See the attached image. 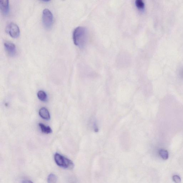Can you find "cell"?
<instances>
[{"mask_svg": "<svg viewBox=\"0 0 183 183\" xmlns=\"http://www.w3.org/2000/svg\"><path fill=\"white\" fill-rule=\"evenodd\" d=\"M87 29L83 27H78L74 29L73 34V39L75 45L82 48L85 45L87 41Z\"/></svg>", "mask_w": 183, "mask_h": 183, "instance_id": "6da1fadb", "label": "cell"}, {"mask_svg": "<svg viewBox=\"0 0 183 183\" xmlns=\"http://www.w3.org/2000/svg\"><path fill=\"white\" fill-rule=\"evenodd\" d=\"M54 160L56 164L61 167L67 169L74 168V164L72 161L59 153L54 154Z\"/></svg>", "mask_w": 183, "mask_h": 183, "instance_id": "7a4b0ae2", "label": "cell"}, {"mask_svg": "<svg viewBox=\"0 0 183 183\" xmlns=\"http://www.w3.org/2000/svg\"><path fill=\"white\" fill-rule=\"evenodd\" d=\"M43 25L46 29H51L53 23V16L52 13L47 9L43 10L42 13Z\"/></svg>", "mask_w": 183, "mask_h": 183, "instance_id": "3957f363", "label": "cell"}, {"mask_svg": "<svg viewBox=\"0 0 183 183\" xmlns=\"http://www.w3.org/2000/svg\"><path fill=\"white\" fill-rule=\"evenodd\" d=\"M6 32L13 38H17L20 35V29L16 24L11 22L7 25Z\"/></svg>", "mask_w": 183, "mask_h": 183, "instance_id": "277c9868", "label": "cell"}, {"mask_svg": "<svg viewBox=\"0 0 183 183\" xmlns=\"http://www.w3.org/2000/svg\"><path fill=\"white\" fill-rule=\"evenodd\" d=\"M4 47L6 52L9 56H14L17 54V48L13 43L9 41H5L4 43Z\"/></svg>", "mask_w": 183, "mask_h": 183, "instance_id": "5b68a950", "label": "cell"}, {"mask_svg": "<svg viewBox=\"0 0 183 183\" xmlns=\"http://www.w3.org/2000/svg\"><path fill=\"white\" fill-rule=\"evenodd\" d=\"M0 8L3 14L5 16L8 15L10 10L9 1L1 0L0 1Z\"/></svg>", "mask_w": 183, "mask_h": 183, "instance_id": "8992f818", "label": "cell"}, {"mask_svg": "<svg viewBox=\"0 0 183 183\" xmlns=\"http://www.w3.org/2000/svg\"><path fill=\"white\" fill-rule=\"evenodd\" d=\"M39 116L43 119L48 120L50 119V115L48 110L45 107H42L39 111Z\"/></svg>", "mask_w": 183, "mask_h": 183, "instance_id": "52a82bcc", "label": "cell"}, {"mask_svg": "<svg viewBox=\"0 0 183 183\" xmlns=\"http://www.w3.org/2000/svg\"><path fill=\"white\" fill-rule=\"evenodd\" d=\"M41 132L45 134H50L52 132V129L48 126H46L42 123H39V124Z\"/></svg>", "mask_w": 183, "mask_h": 183, "instance_id": "ba28073f", "label": "cell"}, {"mask_svg": "<svg viewBox=\"0 0 183 183\" xmlns=\"http://www.w3.org/2000/svg\"><path fill=\"white\" fill-rule=\"evenodd\" d=\"M37 96L40 100L43 102H46L47 100V96L45 92L43 90H39L37 93Z\"/></svg>", "mask_w": 183, "mask_h": 183, "instance_id": "9c48e42d", "label": "cell"}, {"mask_svg": "<svg viewBox=\"0 0 183 183\" xmlns=\"http://www.w3.org/2000/svg\"><path fill=\"white\" fill-rule=\"evenodd\" d=\"M57 181V177L54 173H50L48 177V183H56Z\"/></svg>", "mask_w": 183, "mask_h": 183, "instance_id": "30bf717a", "label": "cell"}, {"mask_svg": "<svg viewBox=\"0 0 183 183\" xmlns=\"http://www.w3.org/2000/svg\"><path fill=\"white\" fill-rule=\"evenodd\" d=\"M160 154L162 158L164 160H166L169 158V153L166 150L162 149L160 151Z\"/></svg>", "mask_w": 183, "mask_h": 183, "instance_id": "8fae6325", "label": "cell"}, {"mask_svg": "<svg viewBox=\"0 0 183 183\" xmlns=\"http://www.w3.org/2000/svg\"><path fill=\"white\" fill-rule=\"evenodd\" d=\"M137 7L140 10H143L145 7V3L142 0H137L135 2Z\"/></svg>", "mask_w": 183, "mask_h": 183, "instance_id": "7c38bea8", "label": "cell"}, {"mask_svg": "<svg viewBox=\"0 0 183 183\" xmlns=\"http://www.w3.org/2000/svg\"><path fill=\"white\" fill-rule=\"evenodd\" d=\"M172 179H173L174 182L175 183H180L181 182V178L178 175H174L172 177Z\"/></svg>", "mask_w": 183, "mask_h": 183, "instance_id": "4fadbf2b", "label": "cell"}, {"mask_svg": "<svg viewBox=\"0 0 183 183\" xmlns=\"http://www.w3.org/2000/svg\"><path fill=\"white\" fill-rule=\"evenodd\" d=\"M22 183H33L32 181L29 180H24Z\"/></svg>", "mask_w": 183, "mask_h": 183, "instance_id": "5bb4252c", "label": "cell"}, {"mask_svg": "<svg viewBox=\"0 0 183 183\" xmlns=\"http://www.w3.org/2000/svg\"><path fill=\"white\" fill-rule=\"evenodd\" d=\"M44 1V2H49V1Z\"/></svg>", "mask_w": 183, "mask_h": 183, "instance_id": "9a60e30c", "label": "cell"}]
</instances>
